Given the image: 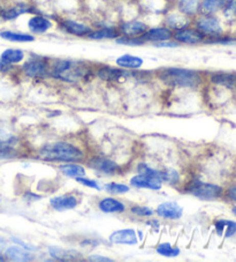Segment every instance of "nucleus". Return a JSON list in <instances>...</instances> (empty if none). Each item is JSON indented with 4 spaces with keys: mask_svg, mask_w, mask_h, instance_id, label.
Segmentation results:
<instances>
[{
    "mask_svg": "<svg viewBox=\"0 0 236 262\" xmlns=\"http://www.w3.org/2000/svg\"><path fill=\"white\" fill-rule=\"evenodd\" d=\"M154 213L164 220L176 221L180 220L183 216V208L181 207L178 202L166 201L160 203V205L156 208Z\"/></svg>",
    "mask_w": 236,
    "mask_h": 262,
    "instance_id": "ddd939ff",
    "label": "nucleus"
},
{
    "mask_svg": "<svg viewBox=\"0 0 236 262\" xmlns=\"http://www.w3.org/2000/svg\"><path fill=\"white\" fill-rule=\"evenodd\" d=\"M26 59V52L21 49H14L10 48L4 50L0 55V60H2L4 64L7 66H15L19 65L21 62H23Z\"/></svg>",
    "mask_w": 236,
    "mask_h": 262,
    "instance_id": "5701e85b",
    "label": "nucleus"
},
{
    "mask_svg": "<svg viewBox=\"0 0 236 262\" xmlns=\"http://www.w3.org/2000/svg\"><path fill=\"white\" fill-rule=\"evenodd\" d=\"M137 171H138V173H140V174H145V176H149V177L156 178L158 180H160V182L162 183L161 170H156V169L151 168V166H149L148 164L139 163L137 165Z\"/></svg>",
    "mask_w": 236,
    "mask_h": 262,
    "instance_id": "f704fd0d",
    "label": "nucleus"
},
{
    "mask_svg": "<svg viewBox=\"0 0 236 262\" xmlns=\"http://www.w3.org/2000/svg\"><path fill=\"white\" fill-rule=\"evenodd\" d=\"M2 261H5V257H4L2 253H0V262H2Z\"/></svg>",
    "mask_w": 236,
    "mask_h": 262,
    "instance_id": "603ef678",
    "label": "nucleus"
},
{
    "mask_svg": "<svg viewBox=\"0 0 236 262\" xmlns=\"http://www.w3.org/2000/svg\"><path fill=\"white\" fill-rule=\"evenodd\" d=\"M98 209L105 214H122L126 211V205L115 198H103L98 202Z\"/></svg>",
    "mask_w": 236,
    "mask_h": 262,
    "instance_id": "aec40b11",
    "label": "nucleus"
},
{
    "mask_svg": "<svg viewBox=\"0 0 236 262\" xmlns=\"http://www.w3.org/2000/svg\"><path fill=\"white\" fill-rule=\"evenodd\" d=\"M104 189L111 194H125L130 191V187L126 184L120 183H108L104 186Z\"/></svg>",
    "mask_w": 236,
    "mask_h": 262,
    "instance_id": "e433bc0d",
    "label": "nucleus"
},
{
    "mask_svg": "<svg viewBox=\"0 0 236 262\" xmlns=\"http://www.w3.org/2000/svg\"><path fill=\"white\" fill-rule=\"evenodd\" d=\"M7 247V242L5 238H3L2 236H0V251L4 250V248Z\"/></svg>",
    "mask_w": 236,
    "mask_h": 262,
    "instance_id": "09e8293b",
    "label": "nucleus"
},
{
    "mask_svg": "<svg viewBox=\"0 0 236 262\" xmlns=\"http://www.w3.org/2000/svg\"><path fill=\"white\" fill-rule=\"evenodd\" d=\"M79 203H80V199L77 198L75 194H72V193L53 196L51 200H50V206L57 211L72 210L79 206Z\"/></svg>",
    "mask_w": 236,
    "mask_h": 262,
    "instance_id": "dca6fc26",
    "label": "nucleus"
},
{
    "mask_svg": "<svg viewBox=\"0 0 236 262\" xmlns=\"http://www.w3.org/2000/svg\"><path fill=\"white\" fill-rule=\"evenodd\" d=\"M2 10H3V7H2V6H0V14H2Z\"/></svg>",
    "mask_w": 236,
    "mask_h": 262,
    "instance_id": "5fc2aeb1",
    "label": "nucleus"
},
{
    "mask_svg": "<svg viewBox=\"0 0 236 262\" xmlns=\"http://www.w3.org/2000/svg\"><path fill=\"white\" fill-rule=\"evenodd\" d=\"M51 58L33 55L21 66L22 74L33 80H42L50 78Z\"/></svg>",
    "mask_w": 236,
    "mask_h": 262,
    "instance_id": "20e7f679",
    "label": "nucleus"
},
{
    "mask_svg": "<svg viewBox=\"0 0 236 262\" xmlns=\"http://www.w3.org/2000/svg\"><path fill=\"white\" fill-rule=\"evenodd\" d=\"M77 183L83 185L85 187H89V188H93V189H97V191H102L103 187L99 185L98 182L93 179H89V178H85V177H79L75 179Z\"/></svg>",
    "mask_w": 236,
    "mask_h": 262,
    "instance_id": "58836bf2",
    "label": "nucleus"
},
{
    "mask_svg": "<svg viewBox=\"0 0 236 262\" xmlns=\"http://www.w3.org/2000/svg\"><path fill=\"white\" fill-rule=\"evenodd\" d=\"M40 13L35 5H31L29 3L20 2L15 3L8 7H3L2 14H0V20L3 21H14L19 19L20 16L25 14H36Z\"/></svg>",
    "mask_w": 236,
    "mask_h": 262,
    "instance_id": "6e6552de",
    "label": "nucleus"
},
{
    "mask_svg": "<svg viewBox=\"0 0 236 262\" xmlns=\"http://www.w3.org/2000/svg\"><path fill=\"white\" fill-rule=\"evenodd\" d=\"M96 66L88 61L75 59H52L50 69V78L68 83H79L88 81L95 76Z\"/></svg>",
    "mask_w": 236,
    "mask_h": 262,
    "instance_id": "f257e3e1",
    "label": "nucleus"
},
{
    "mask_svg": "<svg viewBox=\"0 0 236 262\" xmlns=\"http://www.w3.org/2000/svg\"><path fill=\"white\" fill-rule=\"evenodd\" d=\"M216 231L219 237L229 238L236 233V223L233 221L219 220L216 222Z\"/></svg>",
    "mask_w": 236,
    "mask_h": 262,
    "instance_id": "7c9ffc66",
    "label": "nucleus"
},
{
    "mask_svg": "<svg viewBox=\"0 0 236 262\" xmlns=\"http://www.w3.org/2000/svg\"><path fill=\"white\" fill-rule=\"evenodd\" d=\"M227 196H228L230 200H233L236 202V187H231L228 189L227 192Z\"/></svg>",
    "mask_w": 236,
    "mask_h": 262,
    "instance_id": "a18cd8bd",
    "label": "nucleus"
},
{
    "mask_svg": "<svg viewBox=\"0 0 236 262\" xmlns=\"http://www.w3.org/2000/svg\"><path fill=\"white\" fill-rule=\"evenodd\" d=\"M120 37V33L117 27L113 26H105L101 27V28L92 29L91 33H90L87 38L91 40H106V39H116Z\"/></svg>",
    "mask_w": 236,
    "mask_h": 262,
    "instance_id": "4be33fe9",
    "label": "nucleus"
},
{
    "mask_svg": "<svg viewBox=\"0 0 236 262\" xmlns=\"http://www.w3.org/2000/svg\"><path fill=\"white\" fill-rule=\"evenodd\" d=\"M49 253H50V255L54 257V259L60 260V261L76 260L77 257L80 256V254L76 251L63 250V248H60V247H50Z\"/></svg>",
    "mask_w": 236,
    "mask_h": 262,
    "instance_id": "2f4dec72",
    "label": "nucleus"
},
{
    "mask_svg": "<svg viewBox=\"0 0 236 262\" xmlns=\"http://www.w3.org/2000/svg\"><path fill=\"white\" fill-rule=\"evenodd\" d=\"M184 192L192 194V195L196 196L199 200L211 201L221 196L222 188L215 184L194 180V182L189 183L184 187Z\"/></svg>",
    "mask_w": 236,
    "mask_h": 262,
    "instance_id": "423d86ee",
    "label": "nucleus"
},
{
    "mask_svg": "<svg viewBox=\"0 0 236 262\" xmlns=\"http://www.w3.org/2000/svg\"><path fill=\"white\" fill-rule=\"evenodd\" d=\"M89 261H95V262H112L113 260L108 256H103V255H89L88 257Z\"/></svg>",
    "mask_w": 236,
    "mask_h": 262,
    "instance_id": "37998d69",
    "label": "nucleus"
},
{
    "mask_svg": "<svg viewBox=\"0 0 236 262\" xmlns=\"http://www.w3.org/2000/svg\"><path fill=\"white\" fill-rule=\"evenodd\" d=\"M173 39L180 45H199L205 42V36L192 25L173 31Z\"/></svg>",
    "mask_w": 236,
    "mask_h": 262,
    "instance_id": "1a4fd4ad",
    "label": "nucleus"
},
{
    "mask_svg": "<svg viewBox=\"0 0 236 262\" xmlns=\"http://www.w3.org/2000/svg\"><path fill=\"white\" fill-rule=\"evenodd\" d=\"M116 44L125 45V47H143L145 42L143 38L140 37H128V36H120L115 39Z\"/></svg>",
    "mask_w": 236,
    "mask_h": 262,
    "instance_id": "c9c22d12",
    "label": "nucleus"
},
{
    "mask_svg": "<svg viewBox=\"0 0 236 262\" xmlns=\"http://www.w3.org/2000/svg\"><path fill=\"white\" fill-rule=\"evenodd\" d=\"M165 2L169 3L170 5H174V4H175L176 2H178V0H165Z\"/></svg>",
    "mask_w": 236,
    "mask_h": 262,
    "instance_id": "8fccbe9b",
    "label": "nucleus"
},
{
    "mask_svg": "<svg viewBox=\"0 0 236 262\" xmlns=\"http://www.w3.org/2000/svg\"><path fill=\"white\" fill-rule=\"evenodd\" d=\"M229 0H201V13L205 14H216L224 11Z\"/></svg>",
    "mask_w": 236,
    "mask_h": 262,
    "instance_id": "c85d7f7f",
    "label": "nucleus"
},
{
    "mask_svg": "<svg viewBox=\"0 0 236 262\" xmlns=\"http://www.w3.org/2000/svg\"><path fill=\"white\" fill-rule=\"evenodd\" d=\"M148 225H151L152 227V229H159V227H160V224H159V222H158L157 220H152V221H149L148 222Z\"/></svg>",
    "mask_w": 236,
    "mask_h": 262,
    "instance_id": "49530a36",
    "label": "nucleus"
},
{
    "mask_svg": "<svg viewBox=\"0 0 236 262\" xmlns=\"http://www.w3.org/2000/svg\"><path fill=\"white\" fill-rule=\"evenodd\" d=\"M59 170L60 172L66 176V177L69 178H79V177H84L87 174V171L83 168L82 165L80 164H74V163H68V164H62L59 166Z\"/></svg>",
    "mask_w": 236,
    "mask_h": 262,
    "instance_id": "c756f323",
    "label": "nucleus"
},
{
    "mask_svg": "<svg viewBox=\"0 0 236 262\" xmlns=\"http://www.w3.org/2000/svg\"><path fill=\"white\" fill-rule=\"evenodd\" d=\"M25 198H26V200L29 201V202L37 201V200H39V199H42V196H40V195H37V194H34V193H30V192L27 193Z\"/></svg>",
    "mask_w": 236,
    "mask_h": 262,
    "instance_id": "c03bdc74",
    "label": "nucleus"
},
{
    "mask_svg": "<svg viewBox=\"0 0 236 262\" xmlns=\"http://www.w3.org/2000/svg\"><path fill=\"white\" fill-rule=\"evenodd\" d=\"M157 253L161 256L165 257H176L180 255V248L176 246H172L170 243H162L160 245H158V247L156 248Z\"/></svg>",
    "mask_w": 236,
    "mask_h": 262,
    "instance_id": "473e14b6",
    "label": "nucleus"
},
{
    "mask_svg": "<svg viewBox=\"0 0 236 262\" xmlns=\"http://www.w3.org/2000/svg\"><path fill=\"white\" fill-rule=\"evenodd\" d=\"M162 172V183H167L170 185H179L181 182V176L178 171L174 169H165L161 170Z\"/></svg>",
    "mask_w": 236,
    "mask_h": 262,
    "instance_id": "72a5a7b5",
    "label": "nucleus"
},
{
    "mask_svg": "<svg viewBox=\"0 0 236 262\" xmlns=\"http://www.w3.org/2000/svg\"><path fill=\"white\" fill-rule=\"evenodd\" d=\"M5 256L6 259L11 261H20V262H29L35 259V256H33V254H30L29 251H27L25 248H22L17 245L6 248Z\"/></svg>",
    "mask_w": 236,
    "mask_h": 262,
    "instance_id": "a878e982",
    "label": "nucleus"
},
{
    "mask_svg": "<svg viewBox=\"0 0 236 262\" xmlns=\"http://www.w3.org/2000/svg\"><path fill=\"white\" fill-rule=\"evenodd\" d=\"M130 213L139 217H151L154 215V210L150 207L145 206H133L130 208Z\"/></svg>",
    "mask_w": 236,
    "mask_h": 262,
    "instance_id": "4c0bfd02",
    "label": "nucleus"
},
{
    "mask_svg": "<svg viewBox=\"0 0 236 262\" xmlns=\"http://www.w3.org/2000/svg\"><path fill=\"white\" fill-rule=\"evenodd\" d=\"M161 182L156 178L149 177L145 174H136L130 179V185L137 188H145L152 189V191H160L161 189Z\"/></svg>",
    "mask_w": 236,
    "mask_h": 262,
    "instance_id": "412c9836",
    "label": "nucleus"
},
{
    "mask_svg": "<svg viewBox=\"0 0 236 262\" xmlns=\"http://www.w3.org/2000/svg\"><path fill=\"white\" fill-rule=\"evenodd\" d=\"M143 40L147 43L156 44L160 42H165V40L173 39V30H171L169 27L159 26V27H151L148 28V30L140 36Z\"/></svg>",
    "mask_w": 236,
    "mask_h": 262,
    "instance_id": "f8f14e48",
    "label": "nucleus"
},
{
    "mask_svg": "<svg viewBox=\"0 0 236 262\" xmlns=\"http://www.w3.org/2000/svg\"><path fill=\"white\" fill-rule=\"evenodd\" d=\"M173 6L176 11L190 19H194L201 13V0H178Z\"/></svg>",
    "mask_w": 236,
    "mask_h": 262,
    "instance_id": "6ab92c4d",
    "label": "nucleus"
},
{
    "mask_svg": "<svg viewBox=\"0 0 236 262\" xmlns=\"http://www.w3.org/2000/svg\"><path fill=\"white\" fill-rule=\"evenodd\" d=\"M233 213H234V215L236 216V207L234 208V209H233Z\"/></svg>",
    "mask_w": 236,
    "mask_h": 262,
    "instance_id": "864d4df0",
    "label": "nucleus"
},
{
    "mask_svg": "<svg viewBox=\"0 0 236 262\" xmlns=\"http://www.w3.org/2000/svg\"><path fill=\"white\" fill-rule=\"evenodd\" d=\"M89 166L105 174L114 176L122 173V168L119 164L115 163L114 161L105 159V157H93L89 161Z\"/></svg>",
    "mask_w": 236,
    "mask_h": 262,
    "instance_id": "2eb2a0df",
    "label": "nucleus"
},
{
    "mask_svg": "<svg viewBox=\"0 0 236 262\" xmlns=\"http://www.w3.org/2000/svg\"><path fill=\"white\" fill-rule=\"evenodd\" d=\"M11 69H12L11 66H7V65H5L2 60H0V73H2V72H7V71H10Z\"/></svg>",
    "mask_w": 236,
    "mask_h": 262,
    "instance_id": "de8ad7c7",
    "label": "nucleus"
},
{
    "mask_svg": "<svg viewBox=\"0 0 236 262\" xmlns=\"http://www.w3.org/2000/svg\"><path fill=\"white\" fill-rule=\"evenodd\" d=\"M16 139H0V160H10L17 157V150L15 148Z\"/></svg>",
    "mask_w": 236,
    "mask_h": 262,
    "instance_id": "bb28decb",
    "label": "nucleus"
},
{
    "mask_svg": "<svg viewBox=\"0 0 236 262\" xmlns=\"http://www.w3.org/2000/svg\"><path fill=\"white\" fill-rule=\"evenodd\" d=\"M115 65L120 69L128 70V71H137L142 69L144 65L143 58L133 55H122L115 59Z\"/></svg>",
    "mask_w": 236,
    "mask_h": 262,
    "instance_id": "b1692460",
    "label": "nucleus"
},
{
    "mask_svg": "<svg viewBox=\"0 0 236 262\" xmlns=\"http://www.w3.org/2000/svg\"><path fill=\"white\" fill-rule=\"evenodd\" d=\"M12 242L14 243V244H16L17 246H20V247H22V248H25V250L29 251V252H33V251H37V250H38V248L36 247L35 245H33V244H30V243H26V242H23V241H22V239H20V238H15V237H13V238H12Z\"/></svg>",
    "mask_w": 236,
    "mask_h": 262,
    "instance_id": "a19ab883",
    "label": "nucleus"
},
{
    "mask_svg": "<svg viewBox=\"0 0 236 262\" xmlns=\"http://www.w3.org/2000/svg\"><path fill=\"white\" fill-rule=\"evenodd\" d=\"M108 241L115 245H136L138 243V237L134 229H121L112 232Z\"/></svg>",
    "mask_w": 236,
    "mask_h": 262,
    "instance_id": "f3484780",
    "label": "nucleus"
},
{
    "mask_svg": "<svg viewBox=\"0 0 236 262\" xmlns=\"http://www.w3.org/2000/svg\"><path fill=\"white\" fill-rule=\"evenodd\" d=\"M164 25L166 27H169L171 30L175 31V30L182 29L184 27L192 26L193 19H190V17L183 15L182 13L174 10V11H171L170 13H167L165 15Z\"/></svg>",
    "mask_w": 236,
    "mask_h": 262,
    "instance_id": "a211bd4d",
    "label": "nucleus"
},
{
    "mask_svg": "<svg viewBox=\"0 0 236 262\" xmlns=\"http://www.w3.org/2000/svg\"><path fill=\"white\" fill-rule=\"evenodd\" d=\"M211 82L215 84L224 85L226 88L235 89L236 73H224V72H218V73L211 75Z\"/></svg>",
    "mask_w": 236,
    "mask_h": 262,
    "instance_id": "cd10ccee",
    "label": "nucleus"
},
{
    "mask_svg": "<svg viewBox=\"0 0 236 262\" xmlns=\"http://www.w3.org/2000/svg\"><path fill=\"white\" fill-rule=\"evenodd\" d=\"M0 38L12 43H31L36 40L35 35L33 34L20 33V31H13V30L0 31Z\"/></svg>",
    "mask_w": 236,
    "mask_h": 262,
    "instance_id": "393cba45",
    "label": "nucleus"
},
{
    "mask_svg": "<svg viewBox=\"0 0 236 262\" xmlns=\"http://www.w3.org/2000/svg\"><path fill=\"white\" fill-rule=\"evenodd\" d=\"M153 47L159 48V49H174V48H179L180 44L178 42H175L174 39H170V40H165V42H160V43H156L153 44Z\"/></svg>",
    "mask_w": 236,
    "mask_h": 262,
    "instance_id": "79ce46f5",
    "label": "nucleus"
},
{
    "mask_svg": "<svg viewBox=\"0 0 236 262\" xmlns=\"http://www.w3.org/2000/svg\"><path fill=\"white\" fill-rule=\"evenodd\" d=\"M154 76L170 87L196 88L202 83V73L182 67H162L154 72Z\"/></svg>",
    "mask_w": 236,
    "mask_h": 262,
    "instance_id": "7ed1b4c3",
    "label": "nucleus"
},
{
    "mask_svg": "<svg viewBox=\"0 0 236 262\" xmlns=\"http://www.w3.org/2000/svg\"><path fill=\"white\" fill-rule=\"evenodd\" d=\"M226 17L228 19L236 20V0H229V3L227 4V6L224 8V11Z\"/></svg>",
    "mask_w": 236,
    "mask_h": 262,
    "instance_id": "ea45409f",
    "label": "nucleus"
},
{
    "mask_svg": "<svg viewBox=\"0 0 236 262\" xmlns=\"http://www.w3.org/2000/svg\"><path fill=\"white\" fill-rule=\"evenodd\" d=\"M95 75L106 82H121V81L134 79V71L112 67L107 65H99L95 69Z\"/></svg>",
    "mask_w": 236,
    "mask_h": 262,
    "instance_id": "0eeeda50",
    "label": "nucleus"
},
{
    "mask_svg": "<svg viewBox=\"0 0 236 262\" xmlns=\"http://www.w3.org/2000/svg\"><path fill=\"white\" fill-rule=\"evenodd\" d=\"M193 26L205 36V39L219 37L224 34L221 22L217 16H215V14L199 13L196 17L193 19Z\"/></svg>",
    "mask_w": 236,
    "mask_h": 262,
    "instance_id": "39448f33",
    "label": "nucleus"
},
{
    "mask_svg": "<svg viewBox=\"0 0 236 262\" xmlns=\"http://www.w3.org/2000/svg\"><path fill=\"white\" fill-rule=\"evenodd\" d=\"M58 26L63 33L79 38L87 37V36L92 31L91 26L73 19H59Z\"/></svg>",
    "mask_w": 236,
    "mask_h": 262,
    "instance_id": "9d476101",
    "label": "nucleus"
},
{
    "mask_svg": "<svg viewBox=\"0 0 236 262\" xmlns=\"http://www.w3.org/2000/svg\"><path fill=\"white\" fill-rule=\"evenodd\" d=\"M137 237L139 238V241H143V232L142 231H138L137 232Z\"/></svg>",
    "mask_w": 236,
    "mask_h": 262,
    "instance_id": "3c124183",
    "label": "nucleus"
},
{
    "mask_svg": "<svg viewBox=\"0 0 236 262\" xmlns=\"http://www.w3.org/2000/svg\"><path fill=\"white\" fill-rule=\"evenodd\" d=\"M38 159L46 162H65V163H76L85 159L83 150L75 144L67 141H57L48 143L39 149Z\"/></svg>",
    "mask_w": 236,
    "mask_h": 262,
    "instance_id": "f03ea898",
    "label": "nucleus"
},
{
    "mask_svg": "<svg viewBox=\"0 0 236 262\" xmlns=\"http://www.w3.org/2000/svg\"><path fill=\"white\" fill-rule=\"evenodd\" d=\"M149 26L140 20H127L121 22L117 26L120 36H128V37H139L148 30Z\"/></svg>",
    "mask_w": 236,
    "mask_h": 262,
    "instance_id": "4468645a",
    "label": "nucleus"
},
{
    "mask_svg": "<svg viewBox=\"0 0 236 262\" xmlns=\"http://www.w3.org/2000/svg\"><path fill=\"white\" fill-rule=\"evenodd\" d=\"M27 26H28L30 34L44 35L53 28L54 24L49 16L42 14V13H36V14H31Z\"/></svg>",
    "mask_w": 236,
    "mask_h": 262,
    "instance_id": "9b49d317",
    "label": "nucleus"
}]
</instances>
